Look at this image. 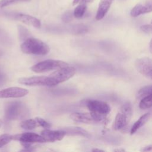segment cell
<instances>
[{
	"mask_svg": "<svg viewBox=\"0 0 152 152\" xmlns=\"http://www.w3.org/2000/svg\"><path fill=\"white\" fill-rule=\"evenodd\" d=\"M149 50L150 51V52L152 53V39L150 42V44H149Z\"/></svg>",
	"mask_w": 152,
	"mask_h": 152,
	"instance_id": "obj_30",
	"label": "cell"
},
{
	"mask_svg": "<svg viewBox=\"0 0 152 152\" xmlns=\"http://www.w3.org/2000/svg\"><path fill=\"white\" fill-rule=\"evenodd\" d=\"M75 72L76 69L75 68L68 65L56 69V71L50 74L49 77L53 86H55L71 78L75 74Z\"/></svg>",
	"mask_w": 152,
	"mask_h": 152,
	"instance_id": "obj_6",
	"label": "cell"
},
{
	"mask_svg": "<svg viewBox=\"0 0 152 152\" xmlns=\"http://www.w3.org/2000/svg\"><path fill=\"white\" fill-rule=\"evenodd\" d=\"M17 19L21 22L33 26L36 28H40L41 27V23L39 19L37 18L31 16L28 14H20L17 15Z\"/></svg>",
	"mask_w": 152,
	"mask_h": 152,
	"instance_id": "obj_15",
	"label": "cell"
},
{
	"mask_svg": "<svg viewBox=\"0 0 152 152\" xmlns=\"http://www.w3.org/2000/svg\"><path fill=\"white\" fill-rule=\"evenodd\" d=\"M74 16V14L71 12V11H66L65 13H64V14L62 16V20L65 23H68L70 22L73 18Z\"/></svg>",
	"mask_w": 152,
	"mask_h": 152,
	"instance_id": "obj_26",
	"label": "cell"
},
{
	"mask_svg": "<svg viewBox=\"0 0 152 152\" xmlns=\"http://www.w3.org/2000/svg\"><path fill=\"white\" fill-rule=\"evenodd\" d=\"M139 107L141 109H147L152 107V94H150L142 99L139 103Z\"/></svg>",
	"mask_w": 152,
	"mask_h": 152,
	"instance_id": "obj_19",
	"label": "cell"
},
{
	"mask_svg": "<svg viewBox=\"0 0 152 152\" xmlns=\"http://www.w3.org/2000/svg\"><path fill=\"white\" fill-rule=\"evenodd\" d=\"M114 0H100L99 7L96 15V19L100 20L104 18L108 12L113 1Z\"/></svg>",
	"mask_w": 152,
	"mask_h": 152,
	"instance_id": "obj_13",
	"label": "cell"
},
{
	"mask_svg": "<svg viewBox=\"0 0 152 152\" xmlns=\"http://www.w3.org/2000/svg\"><path fill=\"white\" fill-rule=\"evenodd\" d=\"M141 29L145 33H149L152 31V25H143L141 27Z\"/></svg>",
	"mask_w": 152,
	"mask_h": 152,
	"instance_id": "obj_28",
	"label": "cell"
},
{
	"mask_svg": "<svg viewBox=\"0 0 152 152\" xmlns=\"http://www.w3.org/2000/svg\"><path fill=\"white\" fill-rule=\"evenodd\" d=\"M92 151H104L102 150H100V149H97V148L93 149Z\"/></svg>",
	"mask_w": 152,
	"mask_h": 152,
	"instance_id": "obj_31",
	"label": "cell"
},
{
	"mask_svg": "<svg viewBox=\"0 0 152 152\" xmlns=\"http://www.w3.org/2000/svg\"><path fill=\"white\" fill-rule=\"evenodd\" d=\"M1 125H2V122H1V120H0V128H1Z\"/></svg>",
	"mask_w": 152,
	"mask_h": 152,
	"instance_id": "obj_33",
	"label": "cell"
},
{
	"mask_svg": "<svg viewBox=\"0 0 152 152\" xmlns=\"http://www.w3.org/2000/svg\"><path fill=\"white\" fill-rule=\"evenodd\" d=\"M152 12V0H147L143 3L137 4L131 11V15L134 17Z\"/></svg>",
	"mask_w": 152,
	"mask_h": 152,
	"instance_id": "obj_12",
	"label": "cell"
},
{
	"mask_svg": "<svg viewBox=\"0 0 152 152\" xmlns=\"http://www.w3.org/2000/svg\"><path fill=\"white\" fill-rule=\"evenodd\" d=\"M66 134L65 130H50L45 129L41 132V135L45 138L46 142H53L60 141Z\"/></svg>",
	"mask_w": 152,
	"mask_h": 152,
	"instance_id": "obj_11",
	"label": "cell"
},
{
	"mask_svg": "<svg viewBox=\"0 0 152 152\" xmlns=\"http://www.w3.org/2000/svg\"><path fill=\"white\" fill-rule=\"evenodd\" d=\"M18 81L20 84L28 86H53V84L49 76L23 77L18 79Z\"/></svg>",
	"mask_w": 152,
	"mask_h": 152,
	"instance_id": "obj_8",
	"label": "cell"
},
{
	"mask_svg": "<svg viewBox=\"0 0 152 152\" xmlns=\"http://www.w3.org/2000/svg\"><path fill=\"white\" fill-rule=\"evenodd\" d=\"M86 105L95 122L104 120L111 110L107 103L98 100L88 99L86 101Z\"/></svg>",
	"mask_w": 152,
	"mask_h": 152,
	"instance_id": "obj_1",
	"label": "cell"
},
{
	"mask_svg": "<svg viewBox=\"0 0 152 152\" xmlns=\"http://www.w3.org/2000/svg\"><path fill=\"white\" fill-rule=\"evenodd\" d=\"M115 151H124L125 150L123 149V148H121V149H116V150H115Z\"/></svg>",
	"mask_w": 152,
	"mask_h": 152,
	"instance_id": "obj_32",
	"label": "cell"
},
{
	"mask_svg": "<svg viewBox=\"0 0 152 152\" xmlns=\"http://www.w3.org/2000/svg\"><path fill=\"white\" fill-rule=\"evenodd\" d=\"M66 134L81 135L83 137H89V134L84 129L78 127H69L65 129Z\"/></svg>",
	"mask_w": 152,
	"mask_h": 152,
	"instance_id": "obj_17",
	"label": "cell"
},
{
	"mask_svg": "<svg viewBox=\"0 0 152 152\" xmlns=\"http://www.w3.org/2000/svg\"><path fill=\"white\" fill-rule=\"evenodd\" d=\"M21 50L24 53L37 55H45L49 52V46L42 40L29 37L21 45Z\"/></svg>",
	"mask_w": 152,
	"mask_h": 152,
	"instance_id": "obj_2",
	"label": "cell"
},
{
	"mask_svg": "<svg viewBox=\"0 0 152 152\" xmlns=\"http://www.w3.org/2000/svg\"><path fill=\"white\" fill-rule=\"evenodd\" d=\"M87 10L86 4H80L74 10L73 14L74 17L80 18L84 15Z\"/></svg>",
	"mask_w": 152,
	"mask_h": 152,
	"instance_id": "obj_20",
	"label": "cell"
},
{
	"mask_svg": "<svg viewBox=\"0 0 152 152\" xmlns=\"http://www.w3.org/2000/svg\"><path fill=\"white\" fill-rule=\"evenodd\" d=\"M150 118V113L148 112L145 113L144 115H142L138 120H137L132 125L131 129V134H134L137 130H138L141 127H142L143 125H144L146 122L149 120Z\"/></svg>",
	"mask_w": 152,
	"mask_h": 152,
	"instance_id": "obj_16",
	"label": "cell"
},
{
	"mask_svg": "<svg viewBox=\"0 0 152 152\" xmlns=\"http://www.w3.org/2000/svg\"><path fill=\"white\" fill-rule=\"evenodd\" d=\"M19 36L21 40H25L27 39L30 37V34L29 31L23 26H18V27Z\"/></svg>",
	"mask_w": 152,
	"mask_h": 152,
	"instance_id": "obj_22",
	"label": "cell"
},
{
	"mask_svg": "<svg viewBox=\"0 0 152 152\" xmlns=\"http://www.w3.org/2000/svg\"><path fill=\"white\" fill-rule=\"evenodd\" d=\"M37 126H39L36 120L34 119H29L23 121L20 124V126L27 130H31L36 128Z\"/></svg>",
	"mask_w": 152,
	"mask_h": 152,
	"instance_id": "obj_18",
	"label": "cell"
},
{
	"mask_svg": "<svg viewBox=\"0 0 152 152\" xmlns=\"http://www.w3.org/2000/svg\"><path fill=\"white\" fill-rule=\"evenodd\" d=\"M150 94H152V85L146 86L138 90L137 94V97L139 99H141Z\"/></svg>",
	"mask_w": 152,
	"mask_h": 152,
	"instance_id": "obj_21",
	"label": "cell"
},
{
	"mask_svg": "<svg viewBox=\"0 0 152 152\" xmlns=\"http://www.w3.org/2000/svg\"><path fill=\"white\" fill-rule=\"evenodd\" d=\"M28 91L18 87H9L0 90V99L2 98H18L26 96Z\"/></svg>",
	"mask_w": 152,
	"mask_h": 152,
	"instance_id": "obj_10",
	"label": "cell"
},
{
	"mask_svg": "<svg viewBox=\"0 0 152 152\" xmlns=\"http://www.w3.org/2000/svg\"><path fill=\"white\" fill-rule=\"evenodd\" d=\"M141 151H152V145H149L145 147H144L141 148Z\"/></svg>",
	"mask_w": 152,
	"mask_h": 152,
	"instance_id": "obj_29",
	"label": "cell"
},
{
	"mask_svg": "<svg viewBox=\"0 0 152 152\" xmlns=\"http://www.w3.org/2000/svg\"><path fill=\"white\" fill-rule=\"evenodd\" d=\"M94 0H73L72 1V5H75L80 4H87V3H91Z\"/></svg>",
	"mask_w": 152,
	"mask_h": 152,
	"instance_id": "obj_27",
	"label": "cell"
},
{
	"mask_svg": "<svg viewBox=\"0 0 152 152\" xmlns=\"http://www.w3.org/2000/svg\"><path fill=\"white\" fill-rule=\"evenodd\" d=\"M12 140V135L10 134H5L0 135V148L8 142H10Z\"/></svg>",
	"mask_w": 152,
	"mask_h": 152,
	"instance_id": "obj_23",
	"label": "cell"
},
{
	"mask_svg": "<svg viewBox=\"0 0 152 152\" xmlns=\"http://www.w3.org/2000/svg\"><path fill=\"white\" fill-rule=\"evenodd\" d=\"M12 140L19 141L24 148H28L31 144L35 142H45V138L41 135L34 132H24L12 135Z\"/></svg>",
	"mask_w": 152,
	"mask_h": 152,
	"instance_id": "obj_7",
	"label": "cell"
},
{
	"mask_svg": "<svg viewBox=\"0 0 152 152\" xmlns=\"http://www.w3.org/2000/svg\"><path fill=\"white\" fill-rule=\"evenodd\" d=\"M28 113L26 106L20 102H14L8 103L5 110V116L7 120L20 119L25 118Z\"/></svg>",
	"mask_w": 152,
	"mask_h": 152,
	"instance_id": "obj_4",
	"label": "cell"
},
{
	"mask_svg": "<svg viewBox=\"0 0 152 152\" xmlns=\"http://www.w3.org/2000/svg\"><path fill=\"white\" fill-rule=\"evenodd\" d=\"M35 119L36 120L39 126H41L42 127L44 128L45 129L50 128L51 127V125L49 122H48L46 121H45V119H43L42 118L37 117V118H35Z\"/></svg>",
	"mask_w": 152,
	"mask_h": 152,
	"instance_id": "obj_25",
	"label": "cell"
},
{
	"mask_svg": "<svg viewBox=\"0 0 152 152\" xmlns=\"http://www.w3.org/2000/svg\"><path fill=\"white\" fill-rule=\"evenodd\" d=\"M68 65V64L66 62L62 61L48 59L33 65L31 67V69L35 72L40 73L52 70H56Z\"/></svg>",
	"mask_w": 152,
	"mask_h": 152,
	"instance_id": "obj_5",
	"label": "cell"
},
{
	"mask_svg": "<svg viewBox=\"0 0 152 152\" xmlns=\"http://www.w3.org/2000/svg\"><path fill=\"white\" fill-rule=\"evenodd\" d=\"M137 70L145 77L152 80V59L142 57L135 62Z\"/></svg>",
	"mask_w": 152,
	"mask_h": 152,
	"instance_id": "obj_9",
	"label": "cell"
},
{
	"mask_svg": "<svg viewBox=\"0 0 152 152\" xmlns=\"http://www.w3.org/2000/svg\"><path fill=\"white\" fill-rule=\"evenodd\" d=\"M70 118L74 122L83 124H91L95 122L90 113H72L70 115Z\"/></svg>",
	"mask_w": 152,
	"mask_h": 152,
	"instance_id": "obj_14",
	"label": "cell"
},
{
	"mask_svg": "<svg viewBox=\"0 0 152 152\" xmlns=\"http://www.w3.org/2000/svg\"><path fill=\"white\" fill-rule=\"evenodd\" d=\"M132 115V107L129 102L125 103L116 114L113 125L115 130L125 128L129 123Z\"/></svg>",
	"mask_w": 152,
	"mask_h": 152,
	"instance_id": "obj_3",
	"label": "cell"
},
{
	"mask_svg": "<svg viewBox=\"0 0 152 152\" xmlns=\"http://www.w3.org/2000/svg\"><path fill=\"white\" fill-rule=\"evenodd\" d=\"M31 0H0V7L4 8L13 4L20 2H28Z\"/></svg>",
	"mask_w": 152,
	"mask_h": 152,
	"instance_id": "obj_24",
	"label": "cell"
}]
</instances>
